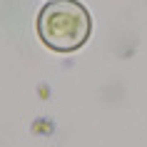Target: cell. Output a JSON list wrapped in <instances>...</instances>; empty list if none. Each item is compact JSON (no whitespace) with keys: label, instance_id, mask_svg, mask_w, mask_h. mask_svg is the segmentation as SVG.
Returning <instances> with one entry per match:
<instances>
[{"label":"cell","instance_id":"cell-1","mask_svg":"<svg viewBox=\"0 0 147 147\" xmlns=\"http://www.w3.org/2000/svg\"><path fill=\"white\" fill-rule=\"evenodd\" d=\"M92 20L78 0H53L40 10L38 35L55 53H72L87 42Z\"/></svg>","mask_w":147,"mask_h":147},{"label":"cell","instance_id":"cell-2","mask_svg":"<svg viewBox=\"0 0 147 147\" xmlns=\"http://www.w3.org/2000/svg\"><path fill=\"white\" fill-rule=\"evenodd\" d=\"M50 3H53V0H50Z\"/></svg>","mask_w":147,"mask_h":147}]
</instances>
